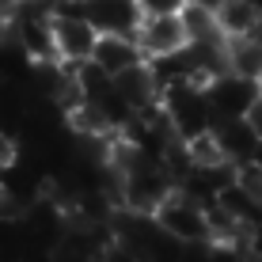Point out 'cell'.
<instances>
[{
  "label": "cell",
  "mask_w": 262,
  "mask_h": 262,
  "mask_svg": "<svg viewBox=\"0 0 262 262\" xmlns=\"http://www.w3.org/2000/svg\"><path fill=\"white\" fill-rule=\"evenodd\" d=\"M243 122H247V125H251V133H255V137L262 141V92L251 99V106L243 111Z\"/></svg>",
  "instance_id": "17"
},
{
  "label": "cell",
  "mask_w": 262,
  "mask_h": 262,
  "mask_svg": "<svg viewBox=\"0 0 262 262\" xmlns=\"http://www.w3.org/2000/svg\"><path fill=\"white\" fill-rule=\"evenodd\" d=\"M19 4L23 0H0V23H12L15 12H19Z\"/></svg>",
  "instance_id": "19"
},
{
  "label": "cell",
  "mask_w": 262,
  "mask_h": 262,
  "mask_svg": "<svg viewBox=\"0 0 262 262\" xmlns=\"http://www.w3.org/2000/svg\"><path fill=\"white\" fill-rule=\"evenodd\" d=\"M152 216H156V224L167 232V236H175L179 243H186V247H205V243H213L209 209L186 190H171L164 202L156 205Z\"/></svg>",
  "instance_id": "1"
},
{
  "label": "cell",
  "mask_w": 262,
  "mask_h": 262,
  "mask_svg": "<svg viewBox=\"0 0 262 262\" xmlns=\"http://www.w3.org/2000/svg\"><path fill=\"white\" fill-rule=\"evenodd\" d=\"M228 72L247 80H262V38L258 34H243V38H228Z\"/></svg>",
  "instance_id": "11"
},
{
  "label": "cell",
  "mask_w": 262,
  "mask_h": 262,
  "mask_svg": "<svg viewBox=\"0 0 262 262\" xmlns=\"http://www.w3.org/2000/svg\"><path fill=\"white\" fill-rule=\"evenodd\" d=\"M213 129H216V137H221V144L228 148L232 164H239V160H251V156H255V148L262 144L255 133H251V125L243 122V118H216Z\"/></svg>",
  "instance_id": "10"
},
{
  "label": "cell",
  "mask_w": 262,
  "mask_h": 262,
  "mask_svg": "<svg viewBox=\"0 0 262 262\" xmlns=\"http://www.w3.org/2000/svg\"><path fill=\"white\" fill-rule=\"evenodd\" d=\"M144 15H179L186 0H137Z\"/></svg>",
  "instance_id": "16"
},
{
  "label": "cell",
  "mask_w": 262,
  "mask_h": 262,
  "mask_svg": "<svg viewBox=\"0 0 262 262\" xmlns=\"http://www.w3.org/2000/svg\"><path fill=\"white\" fill-rule=\"evenodd\" d=\"M262 23V0H221L216 4V27L224 38L255 34Z\"/></svg>",
  "instance_id": "9"
},
{
  "label": "cell",
  "mask_w": 262,
  "mask_h": 262,
  "mask_svg": "<svg viewBox=\"0 0 262 262\" xmlns=\"http://www.w3.org/2000/svg\"><path fill=\"white\" fill-rule=\"evenodd\" d=\"M205 95H209L216 118H243L251 99L258 95V84L247 76H236V72H221V76H213L205 84Z\"/></svg>",
  "instance_id": "6"
},
{
  "label": "cell",
  "mask_w": 262,
  "mask_h": 262,
  "mask_svg": "<svg viewBox=\"0 0 262 262\" xmlns=\"http://www.w3.org/2000/svg\"><path fill=\"white\" fill-rule=\"evenodd\" d=\"M15 164V141L0 129V167H12Z\"/></svg>",
  "instance_id": "18"
},
{
  "label": "cell",
  "mask_w": 262,
  "mask_h": 262,
  "mask_svg": "<svg viewBox=\"0 0 262 262\" xmlns=\"http://www.w3.org/2000/svg\"><path fill=\"white\" fill-rule=\"evenodd\" d=\"M186 152H190L194 171H213V167H228L232 164V156H228V148L221 144L216 129H205V133L186 137Z\"/></svg>",
  "instance_id": "12"
},
{
  "label": "cell",
  "mask_w": 262,
  "mask_h": 262,
  "mask_svg": "<svg viewBox=\"0 0 262 262\" xmlns=\"http://www.w3.org/2000/svg\"><path fill=\"white\" fill-rule=\"evenodd\" d=\"M95 42H99V31L88 15H76V12H53V50L57 57L65 61H88L95 53Z\"/></svg>",
  "instance_id": "4"
},
{
  "label": "cell",
  "mask_w": 262,
  "mask_h": 262,
  "mask_svg": "<svg viewBox=\"0 0 262 262\" xmlns=\"http://www.w3.org/2000/svg\"><path fill=\"white\" fill-rule=\"evenodd\" d=\"M137 42L144 50V57H167V53H179L186 46V27L179 15H144L137 27Z\"/></svg>",
  "instance_id": "7"
},
{
  "label": "cell",
  "mask_w": 262,
  "mask_h": 262,
  "mask_svg": "<svg viewBox=\"0 0 262 262\" xmlns=\"http://www.w3.org/2000/svg\"><path fill=\"white\" fill-rule=\"evenodd\" d=\"M179 19L186 27V38L190 42H202V38H221V27H216V12L205 4H190L186 0L183 12H179Z\"/></svg>",
  "instance_id": "13"
},
{
  "label": "cell",
  "mask_w": 262,
  "mask_h": 262,
  "mask_svg": "<svg viewBox=\"0 0 262 262\" xmlns=\"http://www.w3.org/2000/svg\"><path fill=\"white\" fill-rule=\"evenodd\" d=\"M92 61H95V65H103L111 76H118V72H125L129 65L144 61V50H141L137 34H99Z\"/></svg>",
  "instance_id": "8"
},
{
  "label": "cell",
  "mask_w": 262,
  "mask_h": 262,
  "mask_svg": "<svg viewBox=\"0 0 262 262\" xmlns=\"http://www.w3.org/2000/svg\"><path fill=\"white\" fill-rule=\"evenodd\" d=\"M190 4H205V8H213V12H216V4H221V0H190Z\"/></svg>",
  "instance_id": "20"
},
{
  "label": "cell",
  "mask_w": 262,
  "mask_h": 262,
  "mask_svg": "<svg viewBox=\"0 0 262 262\" xmlns=\"http://www.w3.org/2000/svg\"><path fill=\"white\" fill-rule=\"evenodd\" d=\"M164 111H167L179 137L205 133L216 122V111H213L209 95H205V88L194 84V80H171V84H164Z\"/></svg>",
  "instance_id": "2"
},
{
  "label": "cell",
  "mask_w": 262,
  "mask_h": 262,
  "mask_svg": "<svg viewBox=\"0 0 262 262\" xmlns=\"http://www.w3.org/2000/svg\"><path fill=\"white\" fill-rule=\"evenodd\" d=\"M99 262H144V258L137 255V247H133L129 239L111 236V239L99 243Z\"/></svg>",
  "instance_id": "15"
},
{
  "label": "cell",
  "mask_w": 262,
  "mask_h": 262,
  "mask_svg": "<svg viewBox=\"0 0 262 262\" xmlns=\"http://www.w3.org/2000/svg\"><path fill=\"white\" fill-rule=\"evenodd\" d=\"M258 92H262V80H258Z\"/></svg>",
  "instance_id": "21"
},
{
  "label": "cell",
  "mask_w": 262,
  "mask_h": 262,
  "mask_svg": "<svg viewBox=\"0 0 262 262\" xmlns=\"http://www.w3.org/2000/svg\"><path fill=\"white\" fill-rule=\"evenodd\" d=\"M80 15H88L99 34H137L144 19L137 0H80Z\"/></svg>",
  "instance_id": "5"
},
{
  "label": "cell",
  "mask_w": 262,
  "mask_h": 262,
  "mask_svg": "<svg viewBox=\"0 0 262 262\" xmlns=\"http://www.w3.org/2000/svg\"><path fill=\"white\" fill-rule=\"evenodd\" d=\"M114 92H118V99L133 114H141V111H152V106L164 103V80H160L156 65L144 57V61H137V65H129L125 72L114 76Z\"/></svg>",
  "instance_id": "3"
},
{
  "label": "cell",
  "mask_w": 262,
  "mask_h": 262,
  "mask_svg": "<svg viewBox=\"0 0 262 262\" xmlns=\"http://www.w3.org/2000/svg\"><path fill=\"white\" fill-rule=\"evenodd\" d=\"M232 183H236L239 190L262 209V160H255V156H251V160H239V164L232 167Z\"/></svg>",
  "instance_id": "14"
}]
</instances>
